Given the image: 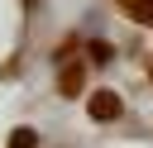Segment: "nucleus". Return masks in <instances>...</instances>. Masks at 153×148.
Returning a JSON list of instances; mask_svg holds the SVG:
<instances>
[{"label": "nucleus", "instance_id": "obj_4", "mask_svg": "<svg viewBox=\"0 0 153 148\" xmlns=\"http://www.w3.org/2000/svg\"><path fill=\"white\" fill-rule=\"evenodd\" d=\"M5 148H38V129H29V124H19L14 134H10V143Z\"/></svg>", "mask_w": 153, "mask_h": 148}, {"label": "nucleus", "instance_id": "obj_7", "mask_svg": "<svg viewBox=\"0 0 153 148\" xmlns=\"http://www.w3.org/2000/svg\"><path fill=\"white\" fill-rule=\"evenodd\" d=\"M148 81H153V62H148Z\"/></svg>", "mask_w": 153, "mask_h": 148}, {"label": "nucleus", "instance_id": "obj_1", "mask_svg": "<svg viewBox=\"0 0 153 148\" xmlns=\"http://www.w3.org/2000/svg\"><path fill=\"white\" fill-rule=\"evenodd\" d=\"M120 115H124V95H120V91L100 86V91L86 95V119H96V124H115Z\"/></svg>", "mask_w": 153, "mask_h": 148}, {"label": "nucleus", "instance_id": "obj_2", "mask_svg": "<svg viewBox=\"0 0 153 148\" xmlns=\"http://www.w3.org/2000/svg\"><path fill=\"white\" fill-rule=\"evenodd\" d=\"M81 81H86V62H62V72H57V91L72 100V95H81Z\"/></svg>", "mask_w": 153, "mask_h": 148}, {"label": "nucleus", "instance_id": "obj_6", "mask_svg": "<svg viewBox=\"0 0 153 148\" xmlns=\"http://www.w3.org/2000/svg\"><path fill=\"white\" fill-rule=\"evenodd\" d=\"M19 5H24V14H33V10H38V0H19Z\"/></svg>", "mask_w": 153, "mask_h": 148}, {"label": "nucleus", "instance_id": "obj_5", "mask_svg": "<svg viewBox=\"0 0 153 148\" xmlns=\"http://www.w3.org/2000/svg\"><path fill=\"white\" fill-rule=\"evenodd\" d=\"M110 57H115V48L105 38H91V62H110Z\"/></svg>", "mask_w": 153, "mask_h": 148}, {"label": "nucleus", "instance_id": "obj_3", "mask_svg": "<svg viewBox=\"0 0 153 148\" xmlns=\"http://www.w3.org/2000/svg\"><path fill=\"white\" fill-rule=\"evenodd\" d=\"M120 14H129L134 24H148L153 29V0H120Z\"/></svg>", "mask_w": 153, "mask_h": 148}]
</instances>
